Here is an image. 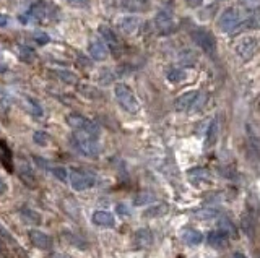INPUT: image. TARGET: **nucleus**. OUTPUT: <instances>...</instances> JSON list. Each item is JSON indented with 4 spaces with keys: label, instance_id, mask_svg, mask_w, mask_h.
Segmentation results:
<instances>
[{
    "label": "nucleus",
    "instance_id": "obj_1",
    "mask_svg": "<svg viewBox=\"0 0 260 258\" xmlns=\"http://www.w3.org/2000/svg\"><path fill=\"white\" fill-rule=\"evenodd\" d=\"M70 143L80 154L88 156V158H96L101 153L98 138H94V136H91L88 133H83V131H75L70 136Z\"/></svg>",
    "mask_w": 260,
    "mask_h": 258
},
{
    "label": "nucleus",
    "instance_id": "obj_2",
    "mask_svg": "<svg viewBox=\"0 0 260 258\" xmlns=\"http://www.w3.org/2000/svg\"><path fill=\"white\" fill-rule=\"evenodd\" d=\"M114 94H115V99L119 102V106L122 107L125 112H129V114H137V112L140 111V104H138L135 94H133V91L130 90L127 85L117 83V85L114 86Z\"/></svg>",
    "mask_w": 260,
    "mask_h": 258
},
{
    "label": "nucleus",
    "instance_id": "obj_3",
    "mask_svg": "<svg viewBox=\"0 0 260 258\" xmlns=\"http://www.w3.org/2000/svg\"><path fill=\"white\" fill-rule=\"evenodd\" d=\"M65 120L75 131H83V133H88L91 136H94V138H98L99 133H101L99 127L96 125L93 120H90L88 117H85L81 114H75L74 112V114L67 115Z\"/></svg>",
    "mask_w": 260,
    "mask_h": 258
},
{
    "label": "nucleus",
    "instance_id": "obj_4",
    "mask_svg": "<svg viewBox=\"0 0 260 258\" xmlns=\"http://www.w3.org/2000/svg\"><path fill=\"white\" fill-rule=\"evenodd\" d=\"M190 36H192V41H194L205 54H208V55H215V54H216L215 36L208 31V29L197 28V29H194V31L190 33Z\"/></svg>",
    "mask_w": 260,
    "mask_h": 258
},
{
    "label": "nucleus",
    "instance_id": "obj_5",
    "mask_svg": "<svg viewBox=\"0 0 260 258\" xmlns=\"http://www.w3.org/2000/svg\"><path fill=\"white\" fill-rule=\"evenodd\" d=\"M70 185L74 187L76 192H83V190L91 188L96 184V179L93 174L86 172V170L81 169H72L70 170V177H69Z\"/></svg>",
    "mask_w": 260,
    "mask_h": 258
},
{
    "label": "nucleus",
    "instance_id": "obj_6",
    "mask_svg": "<svg viewBox=\"0 0 260 258\" xmlns=\"http://www.w3.org/2000/svg\"><path fill=\"white\" fill-rule=\"evenodd\" d=\"M257 47H259L257 39L252 36H247L238 41V44H236V47H234V52L242 62H247L254 57V54L257 52Z\"/></svg>",
    "mask_w": 260,
    "mask_h": 258
},
{
    "label": "nucleus",
    "instance_id": "obj_7",
    "mask_svg": "<svg viewBox=\"0 0 260 258\" xmlns=\"http://www.w3.org/2000/svg\"><path fill=\"white\" fill-rule=\"evenodd\" d=\"M239 24V12L233 7L226 8L218 19V29L221 33H233Z\"/></svg>",
    "mask_w": 260,
    "mask_h": 258
},
{
    "label": "nucleus",
    "instance_id": "obj_8",
    "mask_svg": "<svg viewBox=\"0 0 260 258\" xmlns=\"http://www.w3.org/2000/svg\"><path fill=\"white\" fill-rule=\"evenodd\" d=\"M155 26L160 36H166V34H171L176 29V23L172 19V15L166 12V10H163L155 17Z\"/></svg>",
    "mask_w": 260,
    "mask_h": 258
},
{
    "label": "nucleus",
    "instance_id": "obj_9",
    "mask_svg": "<svg viewBox=\"0 0 260 258\" xmlns=\"http://www.w3.org/2000/svg\"><path fill=\"white\" fill-rule=\"evenodd\" d=\"M142 26V19L137 17H124L117 21V28L127 36H133L138 33V29Z\"/></svg>",
    "mask_w": 260,
    "mask_h": 258
},
{
    "label": "nucleus",
    "instance_id": "obj_10",
    "mask_svg": "<svg viewBox=\"0 0 260 258\" xmlns=\"http://www.w3.org/2000/svg\"><path fill=\"white\" fill-rule=\"evenodd\" d=\"M199 96H200V92H199V91H195V90H190V91L182 92V94L174 101L176 111H179V112L189 111L190 107L194 106V102L197 101V97H199Z\"/></svg>",
    "mask_w": 260,
    "mask_h": 258
},
{
    "label": "nucleus",
    "instance_id": "obj_11",
    "mask_svg": "<svg viewBox=\"0 0 260 258\" xmlns=\"http://www.w3.org/2000/svg\"><path fill=\"white\" fill-rule=\"evenodd\" d=\"M28 236H30V240L33 242V245L41 248V250H51L52 248V239L46 232L39 231V229H31L28 232Z\"/></svg>",
    "mask_w": 260,
    "mask_h": 258
},
{
    "label": "nucleus",
    "instance_id": "obj_12",
    "mask_svg": "<svg viewBox=\"0 0 260 258\" xmlns=\"http://www.w3.org/2000/svg\"><path fill=\"white\" fill-rule=\"evenodd\" d=\"M88 52H90L91 60L103 62V60L108 58L109 49H108V46H106L104 42L98 41V39H93V41H90V44H88Z\"/></svg>",
    "mask_w": 260,
    "mask_h": 258
},
{
    "label": "nucleus",
    "instance_id": "obj_13",
    "mask_svg": "<svg viewBox=\"0 0 260 258\" xmlns=\"http://www.w3.org/2000/svg\"><path fill=\"white\" fill-rule=\"evenodd\" d=\"M259 28H260V7L254 8L247 17V19L241 21L238 26L234 28L233 33H241V31H245V29H259Z\"/></svg>",
    "mask_w": 260,
    "mask_h": 258
},
{
    "label": "nucleus",
    "instance_id": "obj_14",
    "mask_svg": "<svg viewBox=\"0 0 260 258\" xmlns=\"http://www.w3.org/2000/svg\"><path fill=\"white\" fill-rule=\"evenodd\" d=\"M99 34H101V37L104 39V42L108 44V49H111L112 52H119L120 42H119V39L114 34L112 29H111L109 26H106V24H101V26H99Z\"/></svg>",
    "mask_w": 260,
    "mask_h": 258
},
{
    "label": "nucleus",
    "instance_id": "obj_15",
    "mask_svg": "<svg viewBox=\"0 0 260 258\" xmlns=\"http://www.w3.org/2000/svg\"><path fill=\"white\" fill-rule=\"evenodd\" d=\"M122 7L132 13H145L151 8V0H122Z\"/></svg>",
    "mask_w": 260,
    "mask_h": 258
},
{
    "label": "nucleus",
    "instance_id": "obj_16",
    "mask_svg": "<svg viewBox=\"0 0 260 258\" xmlns=\"http://www.w3.org/2000/svg\"><path fill=\"white\" fill-rule=\"evenodd\" d=\"M228 240H229V236L221 231V229H215V231H211L208 234V243H210V247H213V248L226 247L228 245Z\"/></svg>",
    "mask_w": 260,
    "mask_h": 258
},
{
    "label": "nucleus",
    "instance_id": "obj_17",
    "mask_svg": "<svg viewBox=\"0 0 260 258\" xmlns=\"http://www.w3.org/2000/svg\"><path fill=\"white\" fill-rule=\"evenodd\" d=\"M151 242H153V234L148 227L138 229V231H135V234H133V243H135V247L138 248L151 245Z\"/></svg>",
    "mask_w": 260,
    "mask_h": 258
},
{
    "label": "nucleus",
    "instance_id": "obj_18",
    "mask_svg": "<svg viewBox=\"0 0 260 258\" xmlns=\"http://www.w3.org/2000/svg\"><path fill=\"white\" fill-rule=\"evenodd\" d=\"M91 219H93L96 226H101V227H112L115 224L114 216L109 211H94Z\"/></svg>",
    "mask_w": 260,
    "mask_h": 258
},
{
    "label": "nucleus",
    "instance_id": "obj_19",
    "mask_svg": "<svg viewBox=\"0 0 260 258\" xmlns=\"http://www.w3.org/2000/svg\"><path fill=\"white\" fill-rule=\"evenodd\" d=\"M182 240L186 243H189V245H200V243L204 242V236H202V232H199L197 229L187 227L182 231Z\"/></svg>",
    "mask_w": 260,
    "mask_h": 258
},
{
    "label": "nucleus",
    "instance_id": "obj_20",
    "mask_svg": "<svg viewBox=\"0 0 260 258\" xmlns=\"http://www.w3.org/2000/svg\"><path fill=\"white\" fill-rule=\"evenodd\" d=\"M0 163L3 164V167L7 170H10V172L13 170V154L3 141H0Z\"/></svg>",
    "mask_w": 260,
    "mask_h": 258
},
{
    "label": "nucleus",
    "instance_id": "obj_21",
    "mask_svg": "<svg viewBox=\"0 0 260 258\" xmlns=\"http://www.w3.org/2000/svg\"><path fill=\"white\" fill-rule=\"evenodd\" d=\"M26 13L30 15V19H36V21H39V19H42L46 17L47 5H46V2H36V3L31 5L30 10H28Z\"/></svg>",
    "mask_w": 260,
    "mask_h": 258
},
{
    "label": "nucleus",
    "instance_id": "obj_22",
    "mask_svg": "<svg viewBox=\"0 0 260 258\" xmlns=\"http://www.w3.org/2000/svg\"><path fill=\"white\" fill-rule=\"evenodd\" d=\"M167 211H169V206H167L166 203H160L151 208H147L145 211H143V218H161V216H165Z\"/></svg>",
    "mask_w": 260,
    "mask_h": 258
},
{
    "label": "nucleus",
    "instance_id": "obj_23",
    "mask_svg": "<svg viewBox=\"0 0 260 258\" xmlns=\"http://www.w3.org/2000/svg\"><path fill=\"white\" fill-rule=\"evenodd\" d=\"M52 73L59 78L60 81L67 83V85H76V81H78V76L75 75L74 72L70 70H65V68H59V70H52Z\"/></svg>",
    "mask_w": 260,
    "mask_h": 258
},
{
    "label": "nucleus",
    "instance_id": "obj_24",
    "mask_svg": "<svg viewBox=\"0 0 260 258\" xmlns=\"http://www.w3.org/2000/svg\"><path fill=\"white\" fill-rule=\"evenodd\" d=\"M133 204L135 206H143V204H148V203H153L156 202V195L151 193V192H138L137 195H133Z\"/></svg>",
    "mask_w": 260,
    "mask_h": 258
},
{
    "label": "nucleus",
    "instance_id": "obj_25",
    "mask_svg": "<svg viewBox=\"0 0 260 258\" xmlns=\"http://www.w3.org/2000/svg\"><path fill=\"white\" fill-rule=\"evenodd\" d=\"M189 179L192 182L195 184H200V182H206V180H210V172L204 167H195V169H190L189 170Z\"/></svg>",
    "mask_w": 260,
    "mask_h": 258
},
{
    "label": "nucleus",
    "instance_id": "obj_26",
    "mask_svg": "<svg viewBox=\"0 0 260 258\" xmlns=\"http://www.w3.org/2000/svg\"><path fill=\"white\" fill-rule=\"evenodd\" d=\"M18 57H20L21 62L31 63L36 58V52L33 51L30 46H25V44H18Z\"/></svg>",
    "mask_w": 260,
    "mask_h": 258
},
{
    "label": "nucleus",
    "instance_id": "obj_27",
    "mask_svg": "<svg viewBox=\"0 0 260 258\" xmlns=\"http://www.w3.org/2000/svg\"><path fill=\"white\" fill-rule=\"evenodd\" d=\"M218 131H220L218 120L213 119L208 127V131H206V141H205L206 146H213L216 143V140H218Z\"/></svg>",
    "mask_w": 260,
    "mask_h": 258
},
{
    "label": "nucleus",
    "instance_id": "obj_28",
    "mask_svg": "<svg viewBox=\"0 0 260 258\" xmlns=\"http://www.w3.org/2000/svg\"><path fill=\"white\" fill-rule=\"evenodd\" d=\"M76 90H78L81 94L90 97V99H99L101 97V91L98 88L91 86V85H85V83H81V85H76Z\"/></svg>",
    "mask_w": 260,
    "mask_h": 258
},
{
    "label": "nucleus",
    "instance_id": "obj_29",
    "mask_svg": "<svg viewBox=\"0 0 260 258\" xmlns=\"http://www.w3.org/2000/svg\"><path fill=\"white\" fill-rule=\"evenodd\" d=\"M26 106H28V111H30V114L31 115H35V117H42L44 115V109H42V106L37 102L35 97H30V96H26Z\"/></svg>",
    "mask_w": 260,
    "mask_h": 258
},
{
    "label": "nucleus",
    "instance_id": "obj_30",
    "mask_svg": "<svg viewBox=\"0 0 260 258\" xmlns=\"http://www.w3.org/2000/svg\"><path fill=\"white\" fill-rule=\"evenodd\" d=\"M220 229L223 232L228 234L229 237H236V236H238V229H236V226L229 221L228 218H224V216H221V219H220Z\"/></svg>",
    "mask_w": 260,
    "mask_h": 258
},
{
    "label": "nucleus",
    "instance_id": "obj_31",
    "mask_svg": "<svg viewBox=\"0 0 260 258\" xmlns=\"http://www.w3.org/2000/svg\"><path fill=\"white\" fill-rule=\"evenodd\" d=\"M49 172L54 175L57 180H60V182H69L70 170H67L65 167H60V166H52V167L49 169Z\"/></svg>",
    "mask_w": 260,
    "mask_h": 258
},
{
    "label": "nucleus",
    "instance_id": "obj_32",
    "mask_svg": "<svg viewBox=\"0 0 260 258\" xmlns=\"http://www.w3.org/2000/svg\"><path fill=\"white\" fill-rule=\"evenodd\" d=\"M179 62L182 63V65H186V67H192L197 62L195 52L194 51H189V49H187V51H182L181 55H179Z\"/></svg>",
    "mask_w": 260,
    "mask_h": 258
},
{
    "label": "nucleus",
    "instance_id": "obj_33",
    "mask_svg": "<svg viewBox=\"0 0 260 258\" xmlns=\"http://www.w3.org/2000/svg\"><path fill=\"white\" fill-rule=\"evenodd\" d=\"M166 76L171 83H179L186 78V72L181 70V68H171V70L166 73Z\"/></svg>",
    "mask_w": 260,
    "mask_h": 258
},
{
    "label": "nucleus",
    "instance_id": "obj_34",
    "mask_svg": "<svg viewBox=\"0 0 260 258\" xmlns=\"http://www.w3.org/2000/svg\"><path fill=\"white\" fill-rule=\"evenodd\" d=\"M20 211H21L23 218H25L26 221H30V222H33V224H41V218H39V214H37L36 211H33L31 208H21Z\"/></svg>",
    "mask_w": 260,
    "mask_h": 258
},
{
    "label": "nucleus",
    "instance_id": "obj_35",
    "mask_svg": "<svg viewBox=\"0 0 260 258\" xmlns=\"http://www.w3.org/2000/svg\"><path fill=\"white\" fill-rule=\"evenodd\" d=\"M220 214V209L216 208H205L197 211V219H213Z\"/></svg>",
    "mask_w": 260,
    "mask_h": 258
},
{
    "label": "nucleus",
    "instance_id": "obj_36",
    "mask_svg": "<svg viewBox=\"0 0 260 258\" xmlns=\"http://www.w3.org/2000/svg\"><path fill=\"white\" fill-rule=\"evenodd\" d=\"M33 140H35L36 145L46 146L47 143H49V135H47L46 131H35V135H33Z\"/></svg>",
    "mask_w": 260,
    "mask_h": 258
},
{
    "label": "nucleus",
    "instance_id": "obj_37",
    "mask_svg": "<svg viewBox=\"0 0 260 258\" xmlns=\"http://www.w3.org/2000/svg\"><path fill=\"white\" fill-rule=\"evenodd\" d=\"M33 39H35V42L37 44V46H46V44L51 41V37L47 36L44 31H36L35 34H33Z\"/></svg>",
    "mask_w": 260,
    "mask_h": 258
},
{
    "label": "nucleus",
    "instance_id": "obj_38",
    "mask_svg": "<svg viewBox=\"0 0 260 258\" xmlns=\"http://www.w3.org/2000/svg\"><path fill=\"white\" fill-rule=\"evenodd\" d=\"M99 83H103V85H109L111 81L114 80V75H112V72L108 70V68H103V70L99 72Z\"/></svg>",
    "mask_w": 260,
    "mask_h": 258
},
{
    "label": "nucleus",
    "instance_id": "obj_39",
    "mask_svg": "<svg viewBox=\"0 0 260 258\" xmlns=\"http://www.w3.org/2000/svg\"><path fill=\"white\" fill-rule=\"evenodd\" d=\"M67 2L76 8H86L90 5V0H67Z\"/></svg>",
    "mask_w": 260,
    "mask_h": 258
},
{
    "label": "nucleus",
    "instance_id": "obj_40",
    "mask_svg": "<svg viewBox=\"0 0 260 258\" xmlns=\"http://www.w3.org/2000/svg\"><path fill=\"white\" fill-rule=\"evenodd\" d=\"M115 211H117L120 216H129V208L125 206V204H117V206H115Z\"/></svg>",
    "mask_w": 260,
    "mask_h": 258
},
{
    "label": "nucleus",
    "instance_id": "obj_41",
    "mask_svg": "<svg viewBox=\"0 0 260 258\" xmlns=\"http://www.w3.org/2000/svg\"><path fill=\"white\" fill-rule=\"evenodd\" d=\"M78 62H80L85 68H91V60H88V58H86L83 54H78Z\"/></svg>",
    "mask_w": 260,
    "mask_h": 258
},
{
    "label": "nucleus",
    "instance_id": "obj_42",
    "mask_svg": "<svg viewBox=\"0 0 260 258\" xmlns=\"http://www.w3.org/2000/svg\"><path fill=\"white\" fill-rule=\"evenodd\" d=\"M186 3L189 5L190 8H197V7H200V5L204 3V0H186Z\"/></svg>",
    "mask_w": 260,
    "mask_h": 258
},
{
    "label": "nucleus",
    "instance_id": "obj_43",
    "mask_svg": "<svg viewBox=\"0 0 260 258\" xmlns=\"http://www.w3.org/2000/svg\"><path fill=\"white\" fill-rule=\"evenodd\" d=\"M8 24V17L7 15H0V28H5Z\"/></svg>",
    "mask_w": 260,
    "mask_h": 258
},
{
    "label": "nucleus",
    "instance_id": "obj_44",
    "mask_svg": "<svg viewBox=\"0 0 260 258\" xmlns=\"http://www.w3.org/2000/svg\"><path fill=\"white\" fill-rule=\"evenodd\" d=\"M241 3L245 5V7H250V5H257V3H260V0H241Z\"/></svg>",
    "mask_w": 260,
    "mask_h": 258
},
{
    "label": "nucleus",
    "instance_id": "obj_45",
    "mask_svg": "<svg viewBox=\"0 0 260 258\" xmlns=\"http://www.w3.org/2000/svg\"><path fill=\"white\" fill-rule=\"evenodd\" d=\"M5 190H7V185H5V182H3L2 179H0V197L5 193Z\"/></svg>",
    "mask_w": 260,
    "mask_h": 258
},
{
    "label": "nucleus",
    "instance_id": "obj_46",
    "mask_svg": "<svg viewBox=\"0 0 260 258\" xmlns=\"http://www.w3.org/2000/svg\"><path fill=\"white\" fill-rule=\"evenodd\" d=\"M51 258H69V257H65V255H62V253H52Z\"/></svg>",
    "mask_w": 260,
    "mask_h": 258
},
{
    "label": "nucleus",
    "instance_id": "obj_47",
    "mask_svg": "<svg viewBox=\"0 0 260 258\" xmlns=\"http://www.w3.org/2000/svg\"><path fill=\"white\" fill-rule=\"evenodd\" d=\"M233 258H245L244 255H242V253H234V257Z\"/></svg>",
    "mask_w": 260,
    "mask_h": 258
}]
</instances>
